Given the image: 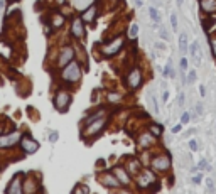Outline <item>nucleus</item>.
<instances>
[{
	"instance_id": "nucleus-1",
	"label": "nucleus",
	"mask_w": 216,
	"mask_h": 194,
	"mask_svg": "<svg viewBox=\"0 0 216 194\" xmlns=\"http://www.w3.org/2000/svg\"><path fill=\"white\" fill-rule=\"evenodd\" d=\"M81 76H83V69L76 59H73L69 64L61 68V73H59V80L64 85H78L81 81Z\"/></svg>"
},
{
	"instance_id": "nucleus-2",
	"label": "nucleus",
	"mask_w": 216,
	"mask_h": 194,
	"mask_svg": "<svg viewBox=\"0 0 216 194\" xmlns=\"http://www.w3.org/2000/svg\"><path fill=\"white\" fill-rule=\"evenodd\" d=\"M108 123V118L106 117H102V118H96V120L89 122V123L83 125V130H81V137L85 140H89V138H95L105 130Z\"/></svg>"
},
{
	"instance_id": "nucleus-3",
	"label": "nucleus",
	"mask_w": 216,
	"mask_h": 194,
	"mask_svg": "<svg viewBox=\"0 0 216 194\" xmlns=\"http://www.w3.org/2000/svg\"><path fill=\"white\" fill-rule=\"evenodd\" d=\"M157 177H156V171L149 167H143L139 174L135 175V184L139 189H152V186H157Z\"/></svg>"
},
{
	"instance_id": "nucleus-4",
	"label": "nucleus",
	"mask_w": 216,
	"mask_h": 194,
	"mask_svg": "<svg viewBox=\"0 0 216 194\" xmlns=\"http://www.w3.org/2000/svg\"><path fill=\"white\" fill-rule=\"evenodd\" d=\"M123 46H125V35H117L111 41L100 46V52H102L103 57H113L123 49Z\"/></svg>"
},
{
	"instance_id": "nucleus-5",
	"label": "nucleus",
	"mask_w": 216,
	"mask_h": 194,
	"mask_svg": "<svg viewBox=\"0 0 216 194\" xmlns=\"http://www.w3.org/2000/svg\"><path fill=\"white\" fill-rule=\"evenodd\" d=\"M71 101H73V95H71L68 89H64V88L57 89L56 95H54V98H52V105L59 113L68 111V108L71 106Z\"/></svg>"
},
{
	"instance_id": "nucleus-6",
	"label": "nucleus",
	"mask_w": 216,
	"mask_h": 194,
	"mask_svg": "<svg viewBox=\"0 0 216 194\" xmlns=\"http://www.w3.org/2000/svg\"><path fill=\"white\" fill-rule=\"evenodd\" d=\"M171 167H172V160L169 154H159L150 160V169L156 172H160V174H167L171 171Z\"/></svg>"
},
{
	"instance_id": "nucleus-7",
	"label": "nucleus",
	"mask_w": 216,
	"mask_h": 194,
	"mask_svg": "<svg viewBox=\"0 0 216 194\" xmlns=\"http://www.w3.org/2000/svg\"><path fill=\"white\" fill-rule=\"evenodd\" d=\"M73 59H76V49L73 46H64L63 49L59 51L56 59V66L57 68H64L66 64H69Z\"/></svg>"
},
{
	"instance_id": "nucleus-8",
	"label": "nucleus",
	"mask_w": 216,
	"mask_h": 194,
	"mask_svg": "<svg viewBox=\"0 0 216 194\" xmlns=\"http://www.w3.org/2000/svg\"><path fill=\"white\" fill-rule=\"evenodd\" d=\"M127 86L128 89H139L142 86V81H143V74H142V69L140 68H132L130 71L127 73Z\"/></svg>"
},
{
	"instance_id": "nucleus-9",
	"label": "nucleus",
	"mask_w": 216,
	"mask_h": 194,
	"mask_svg": "<svg viewBox=\"0 0 216 194\" xmlns=\"http://www.w3.org/2000/svg\"><path fill=\"white\" fill-rule=\"evenodd\" d=\"M24 175L22 172H17L12 179H10L9 186L5 188L7 194H22L24 192Z\"/></svg>"
},
{
	"instance_id": "nucleus-10",
	"label": "nucleus",
	"mask_w": 216,
	"mask_h": 194,
	"mask_svg": "<svg viewBox=\"0 0 216 194\" xmlns=\"http://www.w3.org/2000/svg\"><path fill=\"white\" fill-rule=\"evenodd\" d=\"M98 181L102 182V186H105V188H108V189H120V188H123L122 182L117 179V175H115L113 172H102V174L98 175Z\"/></svg>"
},
{
	"instance_id": "nucleus-11",
	"label": "nucleus",
	"mask_w": 216,
	"mask_h": 194,
	"mask_svg": "<svg viewBox=\"0 0 216 194\" xmlns=\"http://www.w3.org/2000/svg\"><path fill=\"white\" fill-rule=\"evenodd\" d=\"M20 149H22L24 154H35L39 150V142L35 138H32L29 134H24L20 137Z\"/></svg>"
},
{
	"instance_id": "nucleus-12",
	"label": "nucleus",
	"mask_w": 216,
	"mask_h": 194,
	"mask_svg": "<svg viewBox=\"0 0 216 194\" xmlns=\"http://www.w3.org/2000/svg\"><path fill=\"white\" fill-rule=\"evenodd\" d=\"M20 137H22L20 132H10L7 135H0V149H10V147H14L15 143L20 142Z\"/></svg>"
},
{
	"instance_id": "nucleus-13",
	"label": "nucleus",
	"mask_w": 216,
	"mask_h": 194,
	"mask_svg": "<svg viewBox=\"0 0 216 194\" xmlns=\"http://www.w3.org/2000/svg\"><path fill=\"white\" fill-rule=\"evenodd\" d=\"M85 34H86V29L83 19L81 17H73V20H71V35L74 39H83Z\"/></svg>"
},
{
	"instance_id": "nucleus-14",
	"label": "nucleus",
	"mask_w": 216,
	"mask_h": 194,
	"mask_svg": "<svg viewBox=\"0 0 216 194\" xmlns=\"http://www.w3.org/2000/svg\"><path fill=\"white\" fill-rule=\"evenodd\" d=\"M111 172H113L115 175H117V179L122 182V186L123 188H128V186L132 184V175L128 174V171L125 167H122V166H115L113 169H111Z\"/></svg>"
},
{
	"instance_id": "nucleus-15",
	"label": "nucleus",
	"mask_w": 216,
	"mask_h": 194,
	"mask_svg": "<svg viewBox=\"0 0 216 194\" xmlns=\"http://www.w3.org/2000/svg\"><path fill=\"white\" fill-rule=\"evenodd\" d=\"M35 191H39V181L34 177L32 172H29V174L24 175V192H26V194H32Z\"/></svg>"
},
{
	"instance_id": "nucleus-16",
	"label": "nucleus",
	"mask_w": 216,
	"mask_h": 194,
	"mask_svg": "<svg viewBox=\"0 0 216 194\" xmlns=\"http://www.w3.org/2000/svg\"><path fill=\"white\" fill-rule=\"evenodd\" d=\"M96 15H98V3H91L86 10H83L80 17L83 19L85 24H93L95 19H96Z\"/></svg>"
},
{
	"instance_id": "nucleus-17",
	"label": "nucleus",
	"mask_w": 216,
	"mask_h": 194,
	"mask_svg": "<svg viewBox=\"0 0 216 194\" xmlns=\"http://www.w3.org/2000/svg\"><path fill=\"white\" fill-rule=\"evenodd\" d=\"M125 169L128 171V174L134 177V175H137L140 171H142V162H140L139 159H135V157H127V162H125Z\"/></svg>"
},
{
	"instance_id": "nucleus-18",
	"label": "nucleus",
	"mask_w": 216,
	"mask_h": 194,
	"mask_svg": "<svg viewBox=\"0 0 216 194\" xmlns=\"http://www.w3.org/2000/svg\"><path fill=\"white\" fill-rule=\"evenodd\" d=\"M64 22H66V19H64V15H63V14H59V12H52L51 17H49V26H51L52 31L61 29L64 26Z\"/></svg>"
},
{
	"instance_id": "nucleus-19",
	"label": "nucleus",
	"mask_w": 216,
	"mask_h": 194,
	"mask_svg": "<svg viewBox=\"0 0 216 194\" xmlns=\"http://www.w3.org/2000/svg\"><path fill=\"white\" fill-rule=\"evenodd\" d=\"M189 54H191V57H193L194 64H196V66H201L203 52H201V49H199V44H197V41H194L193 44L189 46Z\"/></svg>"
},
{
	"instance_id": "nucleus-20",
	"label": "nucleus",
	"mask_w": 216,
	"mask_h": 194,
	"mask_svg": "<svg viewBox=\"0 0 216 194\" xmlns=\"http://www.w3.org/2000/svg\"><path fill=\"white\" fill-rule=\"evenodd\" d=\"M156 135H152L150 132H145V134H142L139 137V145L142 147V149H149V147H152L154 143H156Z\"/></svg>"
},
{
	"instance_id": "nucleus-21",
	"label": "nucleus",
	"mask_w": 216,
	"mask_h": 194,
	"mask_svg": "<svg viewBox=\"0 0 216 194\" xmlns=\"http://www.w3.org/2000/svg\"><path fill=\"white\" fill-rule=\"evenodd\" d=\"M199 9L204 14H214L216 12V0H199Z\"/></svg>"
},
{
	"instance_id": "nucleus-22",
	"label": "nucleus",
	"mask_w": 216,
	"mask_h": 194,
	"mask_svg": "<svg viewBox=\"0 0 216 194\" xmlns=\"http://www.w3.org/2000/svg\"><path fill=\"white\" fill-rule=\"evenodd\" d=\"M106 113H108V110L105 108V106H100L98 110L95 111L93 115H88V117L83 120V125H86V123H89V122H93V120H96V118H102V117H106Z\"/></svg>"
},
{
	"instance_id": "nucleus-23",
	"label": "nucleus",
	"mask_w": 216,
	"mask_h": 194,
	"mask_svg": "<svg viewBox=\"0 0 216 194\" xmlns=\"http://www.w3.org/2000/svg\"><path fill=\"white\" fill-rule=\"evenodd\" d=\"M189 49V44H188V35H186V32H182L181 35H179V51L182 52V54H186Z\"/></svg>"
},
{
	"instance_id": "nucleus-24",
	"label": "nucleus",
	"mask_w": 216,
	"mask_h": 194,
	"mask_svg": "<svg viewBox=\"0 0 216 194\" xmlns=\"http://www.w3.org/2000/svg\"><path fill=\"white\" fill-rule=\"evenodd\" d=\"M106 101L111 103V105H118V103H122V95H120V93L108 91L106 93Z\"/></svg>"
},
{
	"instance_id": "nucleus-25",
	"label": "nucleus",
	"mask_w": 216,
	"mask_h": 194,
	"mask_svg": "<svg viewBox=\"0 0 216 194\" xmlns=\"http://www.w3.org/2000/svg\"><path fill=\"white\" fill-rule=\"evenodd\" d=\"M149 132L159 138L160 135L164 134V127H162V125H159V123H150V125H149Z\"/></svg>"
},
{
	"instance_id": "nucleus-26",
	"label": "nucleus",
	"mask_w": 216,
	"mask_h": 194,
	"mask_svg": "<svg viewBox=\"0 0 216 194\" xmlns=\"http://www.w3.org/2000/svg\"><path fill=\"white\" fill-rule=\"evenodd\" d=\"M147 103L150 105V111H152L154 115L159 113V106H157V98H156V95H154V91L150 93V96H149V100H147Z\"/></svg>"
},
{
	"instance_id": "nucleus-27",
	"label": "nucleus",
	"mask_w": 216,
	"mask_h": 194,
	"mask_svg": "<svg viewBox=\"0 0 216 194\" xmlns=\"http://www.w3.org/2000/svg\"><path fill=\"white\" fill-rule=\"evenodd\" d=\"M10 54H12L10 46H5L3 42H0V56H2V59H10Z\"/></svg>"
},
{
	"instance_id": "nucleus-28",
	"label": "nucleus",
	"mask_w": 216,
	"mask_h": 194,
	"mask_svg": "<svg viewBox=\"0 0 216 194\" xmlns=\"http://www.w3.org/2000/svg\"><path fill=\"white\" fill-rule=\"evenodd\" d=\"M137 35H139V26L134 22V24H130V27H128L127 37H128V39H137Z\"/></svg>"
},
{
	"instance_id": "nucleus-29",
	"label": "nucleus",
	"mask_w": 216,
	"mask_h": 194,
	"mask_svg": "<svg viewBox=\"0 0 216 194\" xmlns=\"http://www.w3.org/2000/svg\"><path fill=\"white\" fill-rule=\"evenodd\" d=\"M149 15L152 17V20L154 22H160V14H159V10L156 9V7H149Z\"/></svg>"
},
{
	"instance_id": "nucleus-30",
	"label": "nucleus",
	"mask_w": 216,
	"mask_h": 194,
	"mask_svg": "<svg viewBox=\"0 0 216 194\" xmlns=\"http://www.w3.org/2000/svg\"><path fill=\"white\" fill-rule=\"evenodd\" d=\"M162 76L164 78H176V73L172 71V63L169 61V64L164 68V73H162Z\"/></svg>"
},
{
	"instance_id": "nucleus-31",
	"label": "nucleus",
	"mask_w": 216,
	"mask_h": 194,
	"mask_svg": "<svg viewBox=\"0 0 216 194\" xmlns=\"http://www.w3.org/2000/svg\"><path fill=\"white\" fill-rule=\"evenodd\" d=\"M78 192H85V194H89V188L86 184H76L73 188V194H78Z\"/></svg>"
},
{
	"instance_id": "nucleus-32",
	"label": "nucleus",
	"mask_w": 216,
	"mask_h": 194,
	"mask_svg": "<svg viewBox=\"0 0 216 194\" xmlns=\"http://www.w3.org/2000/svg\"><path fill=\"white\" fill-rule=\"evenodd\" d=\"M214 22H216V20L213 19V17H206V19H203V22H201V24H203L204 31H206V32H210V27L213 26Z\"/></svg>"
},
{
	"instance_id": "nucleus-33",
	"label": "nucleus",
	"mask_w": 216,
	"mask_h": 194,
	"mask_svg": "<svg viewBox=\"0 0 216 194\" xmlns=\"http://www.w3.org/2000/svg\"><path fill=\"white\" fill-rule=\"evenodd\" d=\"M210 47L213 52V57L216 59V35H210Z\"/></svg>"
},
{
	"instance_id": "nucleus-34",
	"label": "nucleus",
	"mask_w": 216,
	"mask_h": 194,
	"mask_svg": "<svg viewBox=\"0 0 216 194\" xmlns=\"http://www.w3.org/2000/svg\"><path fill=\"white\" fill-rule=\"evenodd\" d=\"M196 78H197L196 71H194V69H191V71H189V74H188V78H186V81H188L189 85H193L194 81H196Z\"/></svg>"
},
{
	"instance_id": "nucleus-35",
	"label": "nucleus",
	"mask_w": 216,
	"mask_h": 194,
	"mask_svg": "<svg viewBox=\"0 0 216 194\" xmlns=\"http://www.w3.org/2000/svg\"><path fill=\"white\" fill-rule=\"evenodd\" d=\"M206 188H208V191H210V192L214 191V181H213V177H206Z\"/></svg>"
},
{
	"instance_id": "nucleus-36",
	"label": "nucleus",
	"mask_w": 216,
	"mask_h": 194,
	"mask_svg": "<svg viewBox=\"0 0 216 194\" xmlns=\"http://www.w3.org/2000/svg\"><path fill=\"white\" fill-rule=\"evenodd\" d=\"M191 118H193V117H191L189 111H184V113H182V117H181V123H189Z\"/></svg>"
},
{
	"instance_id": "nucleus-37",
	"label": "nucleus",
	"mask_w": 216,
	"mask_h": 194,
	"mask_svg": "<svg viewBox=\"0 0 216 194\" xmlns=\"http://www.w3.org/2000/svg\"><path fill=\"white\" fill-rule=\"evenodd\" d=\"M171 26L174 31H177V15L176 14H171Z\"/></svg>"
},
{
	"instance_id": "nucleus-38",
	"label": "nucleus",
	"mask_w": 216,
	"mask_h": 194,
	"mask_svg": "<svg viewBox=\"0 0 216 194\" xmlns=\"http://www.w3.org/2000/svg\"><path fill=\"white\" fill-rule=\"evenodd\" d=\"M206 167H208V162L204 159H201L199 162H197V169H199V171H206Z\"/></svg>"
},
{
	"instance_id": "nucleus-39",
	"label": "nucleus",
	"mask_w": 216,
	"mask_h": 194,
	"mask_svg": "<svg viewBox=\"0 0 216 194\" xmlns=\"http://www.w3.org/2000/svg\"><path fill=\"white\" fill-rule=\"evenodd\" d=\"M57 138H59V134H57V132H51V134H49V142H57Z\"/></svg>"
},
{
	"instance_id": "nucleus-40",
	"label": "nucleus",
	"mask_w": 216,
	"mask_h": 194,
	"mask_svg": "<svg viewBox=\"0 0 216 194\" xmlns=\"http://www.w3.org/2000/svg\"><path fill=\"white\" fill-rule=\"evenodd\" d=\"M179 68H181V71H186V69H188V59H186V57H182V59H181V63H179Z\"/></svg>"
},
{
	"instance_id": "nucleus-41",
	"label": "nucleus",
	"mask_w": 216,
	"mask_h": 194,
	"mask_svg": "<svg viewBox=\"0 0 216 194\" xmlns=\"http://www.w3.org/2000/svg\"><path fill=\"white\" fill-rule=\"evenodd\" d=\"M159 35H160L162 39H164V41H169V34H167V31H165L164 27H162L160 31H159Z\"/></svg>"
},
{
	"instance_id": "nucleus-42",
	"label": "nucleus",
	"mask_w": 216,
	"mask_h": 194,
	"mask_svg": "<svg viewBox=\"0 0 216 194\" xmlns=\"http://www.w3.org/2000/svg\"><path fill=\"white\" fill-rule=\"evenodd\" d=\"M181 130H182V123H177V125H174V127L171 128V132H172V134H179Z\"/></svg>"
},
{
	"instance_id": "nucleus-43",
	"label": "nucleus",
	"mask_w": 216,
	"mask_h": 194,
	"mask_svg": "<svg viewBox=\"0 0 216 194\" xmlns=\"http://www.w3.org/2000/svg\"><path fill=\"white\" fill-rule=\"evenodd\" d=\"M184 100H186L184 93H181V95H179V98H177V106H184Z\"/></svg>"
},
{
	"instance_id": "nucleus-44",
	"label": "nucleus",
	"mask_w": 216,
	"mask_h": 194,
	"mask_svg": "<svg viewBox=\"0 0 216 194\" xmlns=\"http://www.w3.org/2000/svg\"><path fill=\"white\" fill-rule=\"evenodd\" d=\"M189 149L193 150V152H196V150H197V142H196V140H189Z\"/></svg>"
},
{
	"instance_id": "nucleus-45",
	"label": "nucleus",
	"mask_w": 216,
	"mask_h": 194,
	"mask_svg": "<svg viewBox=\"0 0 216 194\" xmlns=\"http://www.w3.org/2000/svg\"><path fill=\"white\" fill-rule=\"evenodd\" d=\"M196 111H197V115H203V111H204L203 103H197V105H196Z\"/></svg>"
},
{
	"instance_id": "nucleus-46",
	"label": "nucleus",
	"mask_w": 216,
	"mask_h": 194,
	"mask_svg": "<svg viewBox=\"0 0 216 194\" xmlns=\"http://www.w3.org/2000/svg\"><path fill=\"white\" fill-rule=\"evenodd\" d=\"M193 182H194L196 186H199V184H201V175H194V177H193Z\"/></svg>"
},
{
	"instance_id": "nucleus-47",
	"label": "nucleus",
	"mask_w": 216,
	"mask_h": 194,
	"mask_svg": "<svg viewBox=\"0 0 216 194\" xmlns=\"http://www.w3.org/2000/svg\"><path fill=\"white\" fill-rule=\"evenodd\" d=\"M167 100H169V91L165 89V91L162 93V101H167Z\"/></svg>"
},
{
	"instance_id": "nucleus-48",
	"label": "nucleus",
	"mask_w": 216,
	"mask_h": 194,
	"mask_svg": "<svg viewBox=\"0 0 216 194\" xmlns=\"http://www.w3.org/2000/svg\"><path fill=\"white\" fill-rule=\"evenodd\" d=\"M199 95H201V96H204V95H206V88H204L203 85L199 86Z\"/></svg>"
},
{
	"instance_id": "nucleus-49",
	"label": "nucleus",
	"mask_w": 216,
	"mask_h": 194,
	"mask_svg": "<svg viewBox=\"0 0 216 194\" xmlns=\"http://www.w3.org/2000/svg\"><path fill=\"white\" fill-rule=\"evenodd\" d=\"M156 46H157V49H165V46H164V44H162V42H157V44H156Z\"/></svg>"
},
{
	"instance_id": "nucleus-50",
	"label": "nucleus",
	"mask_w": 216,
	"mask_h": 194,
	"mask_svg": "<svg viewBox=\"0 0 216 194\" xmlns=\"http://www.w3.org/2000/svg\"><path fill=\"white\" fill-rule=\"evenodd\" d=\"M3 132H5V127H3V123H0V135H3Z\"/></svg>"
},
{
	"instance_id": "nucleus-51",
	"label": "nucleus",
	"mask_w": 216,
	"mask_h": 194,
	"mask_svg": "<svg viewBox=\"0 0 216 194\" xmlns=\"http://www.w3.org/2000/svg\"><path fill=\"white\" fill-rule=\"evenodd\" d=\"M176 3H177V5H182V3H184V0H176Z\"/></svg>"
}]
</instances>
